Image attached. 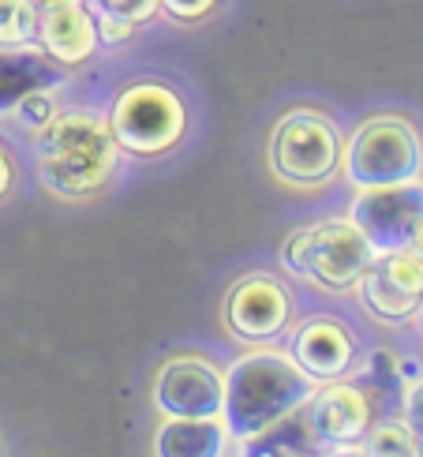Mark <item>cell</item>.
I'll list each match as a JSON object with an SVG mask.
<instances>
[{
	"label": "cell",
	"mask_w": 423,
	"mask_h": 457,
	"mask_svg": "<svg viewBox=\"0 0 423 457\" xmlns=\"http://www.w3.org/2000/svg\"><path fill=\"white\" fill-rule=\"evenodd\" d=\"M360 296L368 312L382 322H401L416 315L423 300V255H416L412 247L375 255L368 274L360 278Z\"/></svg>",
	"instance_id": "9c48e42d"
},
{
	"label": "cell",
	"mask_w": 423,
	"mask_h": 457,
	"mask_svg": "<svg viewBox=\"0 0 423 457\" xmlns=\"http://www.w3.org/2000/svg\"><path fill=\"white\" fill-rule=\"evenodd\" d=\"M228 431L221 424V416L214 420H169L153 435V457H221L225 453Z\"/></svg>",
	"instance_id": "9a60e30c"
},
{
	"label": "cell",
	"mask_w": 423,
	"mask_h": 457,
	"mask_svg": "<svg viewBox=\"0 0 423 457\" xmlns=\"http://www.w3.org/2000/svg\"><path fill=\"white\" fill-rule=\"evenodd\" d=\"M368 453L371 457H416V435L401 420L368 428Z\"/></svg>",
	"instance_id": "ac0fdd59"
},
{
	"label": "cell",
	"mask_w": 423,
	"mask_h": 457,
	"mask_svg": "<svg viewBox=\"0 0 423 457\" xmlns=\"http://www.w3.org/2000/svg\"><path fill=\"white\" fill-rule=\"evenodd\" d=\"M371 383H378V390H390L394 383H397V360L382 349V353H375L371 356Z\"/></svg>",
	"instance_id": "603a6c76"
},
{
	"label": "cell",
	"mask_w": 423,
	"mask_h": 457,
	"mask_svg": "<svg viewBox=\"0 0 423 457\" xmlns=\"http://www.w3.org/2000/svg\"><path fill=\"white\" fill-rule=\"evenodd\" d=\"M12 192V162H8V154L0 150V199H4Z\"/></svg>",
	"instance_id": "d4e9b609"
},
{
	"label": "cell",
	"mask_w": 423,
	"mask_h": 457,
	"mask_svg": "<svg viewBox=\"0 0 423 457\" xmlns=\"http://www.w3.org/2000/svg\"><path fill=\"white\" fill-rule=\"evenodd\" d=\"M37 46V8L34 0H0V49Z\"/></svg>",
	"instance_id": "e0dca14e"
},
{
	"label": "cell",
	"mask_w": 423,
	"mask_h": 457,
	"mask_svg": "<svg viewBox=\"0 0 423 457\" xmlns=\"http://www.w3.org/2000/svg\"><path fill=\"white\" fill-rule=\"evenodd\" d=\"M285 266L296 278L319 285L326 293L356 289L375 259V247L356 228L352 218H330L296 228L281 247Z\"/></svg>",
	"instance_id": "3957f363"
},
{
	"label": "cell",
	"mask_w": 423,
	"mask_h": 457,
	"mask_svg": "<svg viewBox=\"0 0 423 457\" xmlns=\"http://www.w3.org/2000/svg\"><path fill=\"white\" fill-rule=\"evenodd\" d=\"M405 416H409V428L416 435V443H423V383H412L405 394Z\"/></svg>",
	"instance_id": "cb8c5ba5"
},
{
	"label": "cell",
	"mask_w": 423,
	"mask_h": 457,
	"mask_svg": "<svg viewBox=\"0 0 423 457\" xmlns=\"http://www.w3.org/2000/svg\"><path fill=\"white\" fill-rule=\"evenodd\" d=\"M311 397V378H307L293 356L274 349H259L236 360L225 375V431L236 439H255L266 428L285 420Z\"/></svg>",
	"instance_id": "7a4b0ae2"
},
{
	"label": "cell",
	"mask_w": 423,
	"mask_h": 457,
	"mask_svg": "<svg viewBox=\"0 0 423 457\" xmlns=\"http://www.w3.org/2000/svg\"><path fill=\"white\" fill-rule=\"evenodd\" d=\"M293 457H303V453H293Z\"/></svg>",
	"instance_id": "83f0119b"
},
{
	"label": "cell",
	"mask_w": 423,
	"mask_h": 457,
	"mask_svg": "<svg viewBox=\"0 0 423 457\" xmlns=\"http://www.w3.org/2000/svg\"><path fill=\"white\" fill-rule=\"evenodd\" d=\"M90 4L94 8H105V12H117V15L128 19V23H136V27L150 23V19L162 12L158 0H90Z\"/></svg>",
	"instance_id": "44dd1931"
},
{
	"label": "cell",
	"mask_w": 423,
	"mask_h": 457,
	"mask_svg": "<svg viewBox=\"0 0 423 457\" xmlns=\"http://www.w3.org/2000/svg\"><path fill=\"white\" fill-rule=\"evenodd\" d=\"M153 405L180 420H214L225 405V375L195 356H172L153 383Z\"/></svg>",
	"instance_id": "ba28073f"
},
{
	"label": "cell",
	"mask_w": 423,
	"mask_h": 457,
	"mask_svg": "<svg viewBox=\"0 0 423 457\" xmlns=\"http://www.w3.org/2000/svg\"><path fill=\"white\" fill-rule=\"evenodd\" d=\"M330 457H371L368 450H356V446H337Z\"/></svg>",
	"instance_id": "484cf974"
},
{
	"label": "cell",
	"mask_w": 423,
	"mask_h": 457,
	"mask_svg": "<svg viewBox=\"0 0 423 457\" xmlns=\"http://www.w3.org/2000/svg\"><path fill=\"white\" fill-rule=\"evenodd\" d=\"M56 98H53V90H34V94H27V98H19L15 105H12V112L8 117H15V124L19 128H27V131H42L53 117H56Z\"/></svg>",
	"instance_id": "d6986e66"
},
{
	"label": "cell",
	"mask_w": 423,
	"mask_h": 457,
	"mask_svg": "<svg viewBox=\"0 0 423 457\" xmlns=\"http://www.w3.org/2000/svg\"><path fill=\"white\" fill-rule=\"evenodd\" d=\"M109 131L124 154L158 158L184 136L187 112L180 94L165 83H131L117 94L109 109Z\"/></svg>",
	"instance_id": "5b68a950"
},
{
	"label": "cell",
	"mask_w": 423,
	"mask_h": 457,
	"mask_svg": "<svg viewBox=\"0 0 423 457\" xmlns=\"http://www.w3.org/2000/svg\"><path fill=\"white\" fill-rule=\"evenodd\" d=\"M344 139L319 109H293L270 136V169L296 187H319L341 169Z\"/></svg>",
	"instance_id": "8992f818"
},
{
	"label": "cell",
	"mask_w": 423,
	"mask_h": 457,
	"mask_svg": "<svg viewBox=\"0 0 423 457\" xmlns=\"http://www.w3.org/2000/svg\"><path fill=\"white\" fill-rule=\"evenodd\" d=\"M288 319H293V300H288L285 285L270 274H247L225 296V327L252 345L285 334Z\"/></svg>",
	"instance_id": "30bf717a"
},
{
	"label": "cell",
	"mask_w": 423,
	"mask_h": 457,
	"mask_svg": "<svg viewBox=\"0 0 423 457\" xmlns=\"http://www.w3.org/2000/svg\"><path fill=\"white\" fill-rule=\"evenodd\" d=\"M416 319H419V327H423V300H419V308H416Z\"/></svg>",
	"instance_id": "4316f807"
},
{
	"label": "cell",
	"mask_w": 423,
	"mask_h": 457,
	"mask_svg": "<svg viewBox=\"0 0 423 457\" xmlns=\"http://www.w3.org/2000/svg\"><path fill=\"white\" fill-rule=\"evenodd\" d=\"M315 439L311 424L303 420V412H288L285 420H278L274 428H266L255 439H247V457H293L303 453V443Z\"/></svg>",
	"instance_id": "2e32d148"
},
{
	"label": "cell",
	"mask_w": 423,
	"mask_h": 457,
	"mask_svg": "<svg viewBox=\"0 0 423 457\" xmlns=\"http://www.w3.org/2000/svg\"><path fill=\"white\" fill-rule=\"evenodd\" d=\"M64 79H68V68L49 61L37 46L0 49V112H12V105L34 90L64 87Z\"/></svg>",
	"instance_id": "5bb4252c"
},
{
	"label": "cell",
	"mask_w": 423,
	"mask_h": 457,
	"mask_svg": "<svg viewBox=\"0 0 423 457\" xmlns=\"http://www.w3.org/2000/svg\"><path fill=\"white\" fill-rule=\"evenodd\" d=\"M349 218L356 221L360 233L368 237L375 255L409 247L412 228L423 218V180L390 184V187H363L352 203Z\"/></svg>",
	"instance_id": "52a82bcc"
},
{
	"label": "cell",
	"mask_w": 423,
	"mask_h": 457,
	"mask_svg": "<svg viewBox=\"0 0 423 457\" xmlns=\"http://www.w3.org/2000/svg\"><path fill=\"white\" fill-rule=\"evenodd\" d=\"M120 158L109 120L90 109H64L37 131V173L56 195L79 199L105 187Z\"/></svg>",
	"instance_id": "6da1fadb"
},
{
	"label": "cell",
	"mask_w": 423,
	"mask_h": 457,
	"mask_svg": "<svg viewBox=\"0 0 423 457\" xmlns=\"http://www.w3.org/2000/svg\"><path fill=\"white\" fill-rule=\"evenodd\" d=\"M90 12H94V34H98V46L117 49V46H128L131 37H136V23H128L124 15L94 8V4H90Z\"/></svg>",
	"instance_id": "ffe728a7"
},
{
	"label": "cell",
	"mask_w": 423,
	"mask_h": 457,
	"mask_svg": "<svg viewBox=\"0 0 423 457\" xmlns=\"http://www.w3.org/2000/svg\"><path fill=\"white\" fill-rule=\"evenodd\" d=\"M307 402H311L307 424H311V435L322 446H352L371 428V405L360 386L334 378L330 386L319 390L315 397H307Z\"/></svg>",
	"instance_id": "8fae6325"
},
{
	"label": "cell",
	"mask_w": 423,
	"mask_h": 457,
	"mask_svg": "<svg viewBox=\"0 0 423 457\" xmlns=\"http://www.w3.org/2000/svg\"><path fill=\"white\" fill-rule=\"evenodd\" d=\"M37 49L61 68L87 64L94 49H98V34H94V12L90 0L83 4H61L37 12Z\"/></svg>",
	"instance_id": "7c38bea8"
},
{
	"label": "cell",
	"mask_w": 423,
	"mask_h": 457,
	"mask_svg": "<svg viewBox=\"0 0 423 457\" xmlns=\"http://www.w3.org/2000/svg\"><path fill=\"white\" fill-rule=\"evenodd\" d=\"M352 356H356V345L349 330L341 327L334 319H311L303 322L293 337V360L296 368L315 378V383H334L344 371L352 368Z\"/></svg>",
	"instance_id": "4fadbf2b"
},
{
	"label": "cell",
	"mask_w": 423,
	"mask_h": 457,
	"mask_svg": "<svg viewBox=\"0 0 423 457\" xmlns=\"http://www.w3.org/2000/svg\"><path fill=\"white\" fill-rule=\"evenodd\" d=\"M341 169L360 192L423 180V139L405 117H371L344 143Z\"/></svg>",
	"instance_id": "277c9868"
},
{
	"label": "cell",
	"mask_w": 423,
	"mask_h": 457,
	"mask_svg": "<svg viewBox=\"0 0 423 457\" xmlns=\"http://www.w3.org/2000/svg\"><path fill=\"white\" fill-rule=\"evenodd\" d=\"M158 4L165 15L177 19V23H199V19H206L221 4V0H158Z\"/></svg>",
	"instance_id": "7402d4cb"
}]
</instances>
